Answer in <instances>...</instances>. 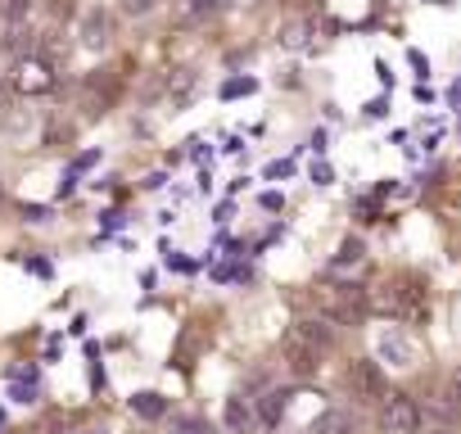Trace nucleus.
I'll return each mask as SVG.
<instances>
[{"mask_svg": "<svg viewBox=\"0 0 461 434\" xmlns=\"http://www.w3.org/2000/svg\"><path fill=\"white\" fill-rule=\"evenodd\" d=\"M330 326L326 321H299L290 335H285V362H290V371L294 375H317L321 371V357H326V348H330Z\"/></svg>", "mask_w": 461, "mask_h": 434, "instance_id": "obj_1", "label": "nucleus"}, {"mask_svg": "<svg viewBox=\"0 0 461 434\" xmlns=\"http://www.w3.org/2000/svg\"><path fill=\"white\" fill-rule=\"evenodd\" d=\"M371 308L375 312H389V317H402V321H411V326H420L425 317H429V299H425V290H420V281H389V285H380L375 294H371Z\"/></svg>", "mask_w": 461, "mask_h": 434, "instance_id": "obj_2", "label": "nucleus"}, {"mask_svg": "<svg viewBox=\"0 0 461 434\" xmlns=\"http://www.w3.org/2000/svg\"><path fill=\"white\" fill-rule=\"evenodd\" d=\"M317 308H321L326 321H335V326H357V321L371 312V294H366L362 285L335 281V285H321V290H317Z\"/></svg>", "mask_w": 461, "mask_h": 434, "instance_id": "obj_3", "label": "nucleus"}, {"mask_svg": "<svg viewBox=\"0 0 461 434\" xmlns=\"http://www.w3.org/2000/svg\"><path fill=\"white\" fill-rule=\"evenodd\" d=\"M380 434H420V402L402 389L380 398Z\"/></svg>", "mask_w": 461, "mask_h": 434, "instance_id": "obj_4", "label": "nucleus"}, {"mask_svg": "<svg viewBox=\"0 0 461 434\" xmlns=\"http://www.w3.org/2000/svg\"><path fill=\"white\" fill-rule=\"evenodd\" d=\"M10 82H14L19 95H50L55 91V64L41 59V55H23V59H14Z\"/></svg>", "mask_w": 461, "mask_h": 434, "instance_id": "obj_5", "label": "nucleus"}, {"mask_svg": "<svg viewBox=\"0 0 461 434\" xmlns=\"http://www.w3.org/2000/svg\"><path fill=\"white\" fill-rule=\"evenodd\" d=\"M77 41H82V50H109V41H113V14L109 10H86L82 14V28H77Z\"/></svg>", "mask_w": 461, "mask_h": 434, "instance_id": "obj_6", "label": "nucleus"}, {"mask_svg": "<svg viewBox=\"0 0 461 434\" xmlns=\"http://www.w3.org/2000/svg\"><path fill=\"white\" fill-rule=\"evenodd\" d=\"M375 357L380 362H389V366H411V344H407V335L402 330H380V339H375Z\"/></svg>", "mask_w": 461, "mask_h": 434, "instance_id": "obj_7", "label": "nucleus"}, {"mask_svg": "<svg viewBox=\"0 0 461 434\" xmlns=\"http://www.w3.org/2000/svg\"><path fill=\"white\" fill-rule=\"evenodd\" d=\"M353 375H357V389H362L366 398H371V393H380V398L389 393V389H384V375H380V366H375L371 357H362V362L353 366Z\"/></svg>", "mask_w": 461, "mask_h": 434, "instance_id": "obj_8", "label": "nucleus"}, {"mask_svg": "<svg viewBox=\"0 0 461 434\" xmlns=\"http://www.w3.org/2000/svg\"><path fill=\"white\" fill-rule=\"evenodd\" d=\"M249 425H254L249 402H245V398H226V429H230V434H245Z\"/></svg>", "mask_w": 461, "mask_h": 434, "instance_id": "obj_9", "label": "nucleus"}, {"mask_svg": "<svg viewBox=\"0 0 461 434\" xmlns=\"http://www.w3.org/2000/svg\"><path fill=\"white\" fill-rule=\"evenodd\" d=\"M131 411H136V416H145V420H158V416L167 411V402H163V393H149V389H145V393H136V398H131Z\"/></svg>", "mask_w": 461, "mask_h": 434, "instance_id": "obj_10", "label": "nucleus"}, {"mask_svg": "<svg viewBox=\"0 0 461 434\" xmlns=\"http://www.w3.org/2000/svg\"><path fill=\"white\" fill-rule=\"evenodd\" d=\"M443 416H461V366L447 375V389H443V402H438Z\"/></svg>", "mask_w": 461, "mask_h": 434, "instance_id": "obj_11", "label": "nucleus"}, {"mask_svg": "<svg viewBox=\"0 0 461 434\" xmlns=\"http://www.w3.org/2000/svg\"><path fill=\"white\" fill-rule=\"evenodd\" d=\"M28 14H32V0H0V23L19 28V23H23Z\"/></svg>", "mask_w": 461, "mask_h": 434, "instance_id": "obj_12", "label": "nucleus"}, {"mask_svg": "<svg viewBox=\"0 0 461 434\" xmlns=\"http://www.w3.org/2000/svg\"><path fill=\"white\" fill-rule=\"evenodd\" d=\"M217 10H221V0H181V14L185 19H208Z\"/></svg>", "mask_w": 461, "mask_h": 434, "instance_id": "obj_13", "label": "nucleus"}, {"mask_svg": "<svg viewBox=\"0 0 461 434\" xmlns=\"http://www.w3.org/2000/svg\"><path fill=\"white\" fill-rule=\"evenodd\" d=\"M281 411H285V393H272L263 407H258V420H267V425H276L281 420Z\"/></svg>", "mask_w": 461, "mask_h": 434, "instance_id": "obj_14", "label": "nucleus"}, {"mask_svg": "<svg viewBox=\"0 0 461 434\" xmlns=\"http://www.w3.org/2000/svg\"><path fill=\"white\" fill-rule=\"evenodd\" d=\"M172 434H212V429H208V420H199V416H176V420H172Z\"/></svg>", "mask_w": 461, "mask_h": 434, "instance_id": "obj_15", "label": "nucleus"}, {"mask_svg": "<svg viewBox=\"0 0 461 434\" xmlns=\"http://www.w3.org/2000/svg\"><path fill=\"white\" fill-rule=\"evenodd\" d=\"M154 5H158V0H118V10H122L127 19H145Z\"/></svg>", "mask_w": 461, "mask_h": 434, "instance_id": "obj_16", "label": "nucleus"}, {"mask_svg": "<svg viewBox=\"0 0 461 434\" xmlns=\"http://www.w3.org/2000/svg\"><path fill=\"white\" fill-rule=\"evenodd\" d=\"M308 41V23H285V32H281V46H303Z\"/></svg>", "mask_w": 461, "mask_h": 434, "instance_id": "obj_17", "label": "nucleus"}, {"mask_svg": "<svg viewBox=\"0 0 461 434\" xmlns=\"http://www.w3.org/2000/svg\"><path fill=\"white\" fill-rule=\"evenodd\" d=\"M357 258H362V245H357V240H348V245H344V254H339V267H353Z\"/></svg>", "mask_w": 461, "mask_h": 434, "instance_id": "obj_18", "label": "nucleus"}, {"mask_svg": "<svg viewBox=\"0 0 461 434\" xmlns=\"http://www.w3.org/2000/svg\"><path fill=\"white\" fill-rule=\"evenodd\" d=\"M249 91H254V82H249V77H240V82H226V86H221V95H249Z\"/></svg>", "mask_w": 461, "mask_h": 434, "instance_id": "obj_19", "label": "nucleus"}, {"mask_svg": "<svg viewBox=\"0 0 461 434\" xmlns=\"http://www.w3.org/2000/svg\"><path fill=\"white\" fill-rule=\"evenodd\" d=\"M82 434H104V429H82Z\"/></svg>", "mask_w": 461, "mask_h": 434, "instance_id": "obj_20", "label": "nucleus"}, {"mask_svg": "<svg viewBox=\"0 0 461 434\" xmlns=\"http://www.w3.org/2000/svg\"><path fill=\"white\" fill-rule=\"evenodd\" d=\"M434 434H452V429H434Z\"/></svg>", "mask_w": 461, "mask_h": 434, "instance_id": "obj_21", "label": "nucleus"}]
</instances>
